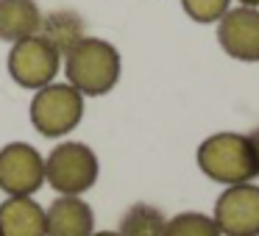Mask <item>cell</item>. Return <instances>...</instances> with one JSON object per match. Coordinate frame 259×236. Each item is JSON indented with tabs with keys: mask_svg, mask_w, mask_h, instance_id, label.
I'll list each match as a JSON object with an SVG mask.
<instances>
[{
	"mask_svg": "<svg viewBox=\"0 0 259 236\" xmlns=\"http://www.w3.org/2000/svg\"><path fill=\"white\" fill-rule=\"evenodd\" d=\"M120 70L123 62L117 47L98 36H84L62 58V73L67 84L75 86L84 97L109 95L120 81Z\"/></svg>",
	"mask_w": 259,
	"mask_h": 236,
	"instance_id": "1",
	"label": "cell"
},
{
	"mask_svg": "<svg viewBox=\"0 0 259 236\" xmlns=\"http://www.w3.org/2000/svg\"><path fill=\"white\" fill-rule=\"evenodd\" d=\"M195 158H198V169L220 186L251 184V181L259 178V169L245 134L220 131V134L206 136L198 147Z\"/></svg>",
	"mask_w": 259,
	"mask_h": 236,
	"instance_id": "2",
	"label": "cell"
},
{
	"mask_svg": "<svg viewBox=\"0 0 259 236\" xmlns=\"http://www.w3.org/2000/svg\"><path fill=\"white\" fill-rule=\"evenodd\" d=\"M98 156L84 142H59L45 156V184L56 195L81 197L98 184Z\"/></svg>",
	"mask_w": 259,
	"mask_h": 236,
	"instance_id": "3",
	"label": "cell"
},
{
	"mask_svg": "<svg viewBox=\"0 0 259 236\" xmlns=\"http://www.w3.org/2000/svg\"><path fill=\"white\" fill-rule=\"evenodd\" d=\"M81 117H84V95L67 81L64 84L53 81L36 89V95L31 97V125L45 139H62L73 134Z\"/></svg>",
	"mask_w": 259,
	"mask_h": 236,
	"instance_id": "4",
	"label": "cell"
},
{
	"mask_svg": "<svg viewBox=\"0 0 259 236\" xmlns=\"http://www.w3.org/2000/svg\"><path fill=\"white\" fill-rule=\"evenodd\" d=\"M62 58L64 56L51 42L34 34L28 39H20L12 45V50H9V75L17 86L36 92L56 81V75L62 73Z\"/></svg>",
	"mask_w": 259,
	"mask_h": 236,
	"instance_id": "5",
	"label": "cell"
},
{
	"mask_svg": "<svg viewBox=\"0 0 259 236\" xmlns=\"http://www.w3.org/2000/svg\"><path fill=\"white\" fill-rule=\"evenodd\" d=\"M45 186V156L28 142L0 147V192L9 197H34Z\"/></svg>",
	"mask_w": 259,
	"mask_h": 236,
	"instance_id": "6",
	"label": "cell"
},
{
	"mask_svg": "<svg viewBox=\"0 0 259 236\" xmlns=\"http://www.w3.org/2000/svg\"><path fill=\"white\" fill-rule=\"evenodd\" d=\"M214 225L223 236H259V186H226L214 200Z\"/></svg>",
	"mask_w": 259,
	"mask_h": 236,
	"instance_id": "7",
	"label": "cell"
},
{
	"mask_svg": "<svg viewBox=\"0 0 259 236\" xmlns=\"http://www.w3.org/2000/svg\"><path fill=\"white\" fill-rule=\"evenodd\" d=\"M218 42L237 62H259V9L231 6L218 23Z\"/></svg>",
	"mask_w": 259,
	"mask_h": 236,
	"instance_id": "8",
	"label": "cell"
},
{
	"mask_svg": "<svg viewBox=\"0 0 259 236\" xmlns=\"http://www.w3.org/2000/svg\"><path fill=\"white\" fill-rule=\"evenodd\" d=\"M95 211L84 197L59 195L45 208V236H92Z\"/></svg>",
	"mask_w": 259,
	"mask_h": 236,
	"instance_id": "9",
	"label": "cell"
},
{
	"mask_svg": "<svg viewBox=\"0 0 259 236\" xmlns=\"http://www.w3.org/2000/svg\"><path fill=\"white\" fill-rule=\"evenodd\" d=\"M0 236H45V206L34 197H6L0 203Z\"/></svg>",
	"mask_w": 259,
	"mask_h": 236,
	"instance_id": "10",
	"label": "cell"
},
{
	"mask_svg": "<svg viewBox=\"0 0 259 236\" xmlns=\"http://www.w3.org/2000/svg\"><path fill=\"white\" fill-rule=\"evenodd\" d=\"M42 25V9L36 0H0V42L28 39L39 34Z\"/></svg>",
	"mask_w": 259,
	"mask_h": 236,
	"instance_id": "11",
	"label": "cell"
},
{
	"mask_svg": "<svg viewBox=\"0 0 259 236\" xmlns=\"http://www.w3.org/2000/svg\"><path fill=\"white\" fill-rule=\"evenodd\" d=\"M39 36L48 39L64 56V53L73 50V47L87 36V23L78 12H73V9H53V12L42 14Z\"/></svg>",
	"mask_w": 259,
	"mask_h": 236,
	"instance_id": "12",
	"label": "cell"
},
{
	"mask_svg": "<svg viewBox=\"0 0 259 236\" xmlns=\"http://www.w3.org/2000/svg\"><path fill=\"white\" fill-rule=\"evenodd\" d=\"M164 228H167V217L156 206L134 203L120 217L117 233L120 236H164Z\"/></svg>",
	"mask_w": 259,
	"mask_h": 236,
	"instance_id": "13",
	"label": "cell"
},
{
	"mask_svg": "<svg viewBox=\"0 0 259 236\" xmlns=\"http://www.w3.org/2000/svg\"><path fill=\"white\" fill-rule=\"evenodd\" d=\"M164 236H223V233H220V228L214 225V219L209 214L181 211L167 219Z\"/></svg>",
	"mask_w": 259,
	"mask_h": 236,
	"instance_id": "14",
	"label": "cell"
},
{
	"mask_svg": "<svg viewBox=\"0 0 259 236\" xmlns=\"http://www.w3.org/2000/svg\"><path fill=\"white\" fill-rule=\"evenodd\" d=\"M187 17L201 25H218L231 9V0H181Z\"/></svg>",
	"mask_w": 259,
	"mask_h": 236,
	"instance_id": "15",
	"label": "cell"
},
{
	"mask_svg": "<svg viewBox=\"0 0 259 236\" xmlns=\"http://www.w3.org/2000/svg\"><path fill=\"white\" fill-rule=\"evenodd\" d=\"M248 136V145H251V153H253V161H256V169H259V128H253Z\"/></svg>",
	"mask_w": 259,
	"mask_h": 236,
	"instance_id": "16",
	"label": "cell"
},
{
	"mask_svg": "<svg viewBox=\"0 0 259 236\" xmlns=\"http://www.w3.org/2000/svg\"><path fill=\"white\" fill-rule=\"evenodd\" d=\"M240 6H251V9H259V0H237Z\"/></svg>",
	"mask_w": 259,
	"mask_h": 236,
	"instance_id": "17",
	"label": "cell"
},
{
	"mask_svg": "<svg viewBox=\"0 0 259 236\" xmlns=\"http://www.w3.org/2000/svg\"><path fill=\"white\" fill-rule=\"evenodd\" d=\"M92 236H120V233H117V230H95Z\"/></svg>",
	"mask_w": 259,
	"mask_h": 236,
	"instance_id": "18",
	"label": "cell"
}]
</instances>
